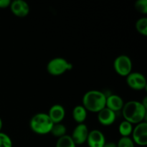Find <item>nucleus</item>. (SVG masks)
<instances>
[{
  "label": "nucleus",
  "mask_w": 147,
  "mask_h": 147,
  "mask_svg": "<svg viewBox=\"0 0 147 147\" xmlns=\"http://www.w3.org/2000/svg\"><path fill=\"white\" fill-rule=\"evenodd\" d=\"M124 120L131 124H138L146 121L147 109L137 100H130L124 103L121 110Z\"/></svg>",
  "instance_id": "f257e3e1"
},
{
  "label": "nucleus",
  "mask_w": 147,
  "mask_h": 147,
  "mask_svg": "<svg viewBox=\"0 0 147 147\" xmlns=\"http://www.w3.org/2000/svg\"><path fill=\"white\" fill-rule=\"evenodd\" d=\"M106 95L97 90H91L86 92L82 99V106L87 111L98 113L106 107Z\"/></svg>",
  "instance_id": "f03ea898"
},
{
  "label": "nucleus",
  "mask_w": 147,
  "mask_h": 147,
  "mask_svg": "<svg viewBox=\"0 0 147 147\" xmlns=\"http://www.w3.org/2000/svg\"><path fill=\"white\" fill-rule=\"evenodd\" d=\"M53 124L47 113H38L30 119V127L34 133L39 135H45L50 133Z\"/></svg>",
  "instance_id": "7ed1b4c3"
},
{
  "label": "nucleus",
  "mask_w": 147,
  "mask_h": 147,
  "mask_svg": "<svg viewBox=\"0 0 147 147\" xmlns=\"http://www.w3.org/2000/svg\"><path fill=\"white\" fill-rule=\"evenodd\" d=\"M73 69V65L63 57H55L48 62L47 70L53 76H59Z\"/></svg>",
  "instance_id": "20e7f679"
},
{
  "label": "nucleus",
  "mask_w": 147,
  "mask_h": 147,
  "mask_svg": "<svg viewBox=\"0 0 147 147\" xmlns=\"http://www.w3.org/2000/svg\"><path fill=\"white\" fill-rule=\"evenodd\" d=\"M132 61L129 56L126 55H121L118 56L113 62V67L119 76L126 77L132 70Z\"/></svg>",
  "instance_id": "39448f33"
},
{
  "label": "nucleus",
  "mask_w": 147,
  "mask_h": 147,
  "mask_svg": "<svg viewBox=\"0 0 147 147\" xmlns=\"http://www.w3.org/2000/svg\"><path fill=\"white\" fill-rule=\"evenodd\" d=\"M131 139L134 143L141 146L147 145V123L142 122L136 124L133 129L131 134Z\"/></svg>",
  "instance_id": "423d86ee"
},
{
  "label": "nucleus",
  "mask_w": 147,
  "mask_h": 147,
  "mask_svg": "<svg viewBox=\"0 0 147 147\" xmlns=\"http://www.w3.org/2000/svg\"><path fill=\"white\" fill-rule=\"evenodd\" d=\"M126 83L130 88L135 90H142L147 86L146 79L142 73L134 72L126 76Z\"/></svg>",
  "instance_id": "0eeeda50"
},
{
  "label": "nucleus",
  "mask_w": 147,
  "mask_h": 147,
  "mask_svg": "<svg viewBox=\"0 0 147 147\" xmlns=\"http://www.w3.org/2000/svg\"><path fill=\"white\" fill-rule=\"evenodd\" d=\"M89 130L87 126L85 123H80L75 127L70 136L76 145H82L86 142Z\"/></svg>",
  "instance_id": "6e6552de"
},
{
  "label": "nucleus",
  "mask_w": 147,
  "mask_h": 147,
  "mask_svg": "<svg viewBox=\"0 0 147 147\" xmlns=\"http://www.w3.org/2000/svg\"><path fill=\"white\" fill-rule=\"evenodd\" d=\"M10 9L14 15L18 17H25L30 13V6L24 0H14L11 1Z\"/></svg>",
  "instance_id": "1a4fd4ad"
},
{
  "label": "nucleus",
  "mask_w": 147,
  "mask_h": 147,
  "mask_svg": "<svg viewBox=\"0 0 147 147\" xmlns=\"http://www.w3.org/2000/svg\"><path fill=\"white\" fill-rule=\"evenodd\" d=\"M106 142V138L103 132L97 129L89 131L86 140L88 147H103Z\"/></svg>",
  "instance_id": "9d476101"
},
{
  "label": "nucleus",
  "mask_w": 147,
  "mask_h": 147,
  "mask_svg": "<svg viewBox=\"0 0 147 147\" xmlns=\"http://www.w3.org/2000/svg\"><path fill=\"white\" fill-rule=\"evenodd\" d=\"M97 116L98 121L103 126H111L115 122L116 119V113L108 108L105 107L98 112Z\"/></svg>",
  "instance_id": "9b49d317"
},
{
  "label": "nucleus",
  "mask_w": 147,
  "mask_h": 147,
  "mask_svg": "<svg viewBox=\"0 0 147 147\" xmlns=\"http://www.w3.org/2000/svg\"><path fill=\"white\" fill-rule=\"evenodd\" d=\"M124 105L123 99L121 96L116 94H112L109 96H106V107L111 110L112 111L116 112L121 111Z\"/></svg>",
  "instance_id": "f8f14e48"
},
{
  "label": "nucleus",
  "mask_w": 147,
  "mask_h": 147,
  "mask_svg": "<svg viewBox=\"0 0 147 147\" xmlns=\"http://www.w3.org/2000/svg\"><path fill=\"white\" fill-rule=\"evenodd\" d=\"M47 115L53 123H61L65 116V111L64 107L60 104H55L49 110Z\"/></svg>",
  "instance_id": "ddd939ff"
},
{
  "label": "nucleus",
  "mask_w": 147,
  "mask_h": 147,
  "mask_svg": "<svg viewBox=\"0 0 147 147\" xmlns=\"http://www.w3.org/2000/svg\"><path fill=\"white\" fill-rule=\"evenodd\" d=\"M72 116L78 124L84 123V121L87 118V111L82 105L76 106L72 112Z\"/></svg>",
  "instance_id": "4468645a"
},
{
  "label": "nucleus",
  "mask_w": 147,
  "mask_h": 147,
  "mask_svg": "<svg viewBox=\"0 0 147 147\" xmlns=\"http://www.w3.org/2000/svg\"><path fill=\"white\" fill-rule=\"evenodd\" d=\"M133 124L126 121H123L119 126V132L121 137H130L133 131Z\"/></svg>",
  "instance_id": "2eb2a0df"
},
{
  "label": "nucleus",
  "mask_w": 147,
  "mask_h": 147,
  "mask_svg": "<svg viewBox=\"0 0 147 147\" xmlns=\"http://www.w3.org/2000/svg\"><path fill=\"white\" fill-rule=\"evenodd\" d=\"M66 132H67V129H66L65 126L62 123H54L51 131H50V134H52L53 136H55L58 139L66 135Z\"/></svg>",
  "instance_id": "dca6fc26"
},
{
  "label": "nucleus",
  "mask_w": 147,
  "mask_h": 147,
  "mask_svg": "<svg viewBox=\"0 0 147 147\" xmlns=\"http://www.w3.org/2000/svg\"><path fill=\"white\" fill-rule=\"evenodd\" d=\"M77 145L74 143L70 135H65L59 138L56 142L55 147H76Z\"/></svg>",
  "instance_id": "f3484780"
},
{
  "label": "nucleus",
  "mask_w": 147,
  "mask_h": 147,
  "mask_svg": "<svg viewBox=\"0 0 147 147\" xmlns=\"http://www.w3.org/2000/svg\"><path fill=\"white\" fill-rule=\"evenodd\" d=\"M136 30L143 36L147 35V18L142 17L139 19L136 22Z\"/></svg>",
  "instance_id": "a211bd4d"
},
{
  "label": "nucleus",
  "mask_w": 147,
  "mask_h": 147,
  "mask_svg": "<svg viewBox=\"0 0 147 147\" xmlns=\"http://www.w3.org/2000/svg\"><path fill=\"white\" fill-rule=\"evenodd\" d=\"M117 147H135V144L131 137H121L120 138L116 143Z\"/></svg>",
  "instance_id": "6ab92c4d"
},
{
  "label": "nucleus",
  "mask_w": 147,
  "mask_h": 147,
  "mask_svg": "<svg viewBox=\"0 0 147 147\" xmlns=\"http://www.w3.org/2000/svg\"><path fill=\"white\" fill-rule=\"evenodd\" d=\"M134 7L139 13L147 14V0H138L135 2Z\"/></svg>",
  "instance_id": "aec40b11"
},
{
  "label": "nucleus",
  "mask_w": 147,
  "mask_h": 147,
  "mask_svg": "<svg viewBox=\"0 0 147 147\" xmlns=\"http://www.w3.org/2000/svg\"><path fill=\"white\" fill-rule=\"evenodd\" d=\"M0 147H12L11 138L3 132H0Z\"/></svg>",
  "instance_id": "412c9836"
},
{
  "label": "nucleus",
  "mask_w": 147,
  "mask_h": 147,
  "mask_svg": "<svg viewBox=\"0 0 147 147\" xmlns=\"http://www.w3.org/2000/svg\"><path fill=\"white\" fill-rule=\"evenodd\" d=\"M11 1L10 0H0V9H6L9 7Z\"/></svg>",
  "instance_id": "4be33fe9"
},
{
  "label": "nucleus",
  "mask_w": 147,
  "mask_h": 147,
  "mask_svg": "<svg viewBox=\"0 0 147 147\" xmlns=\"http://www.w3.org/2000/svg\"><path fill=\"white\" fill-rule=\"evenodd\" d=\"M103 147H117V146H116V143H114V142H106Z\"/></svg>",
  "instance_id": "5701e85b"
},
{
  "label": "nucleus",
  "mask_w": 147,
  "mask_h": 147,
  "mask_svg": "<svg viewBox=\"0 0 147 147\" xmlns=\"http://www.w3.org/2000/svg\"><path fill=\"white\" fill-rule=\"evenodd\" d=\"M141 103H142V104L143 105L145 109H147V97L144 98V100H142Z\"/></svg>",
  "instance_id": "b1692460"
},
{
  "label": "nucleus",
  "mask_w": 147,
  "mask_h": 147,
  "mask_svg": "<svg viewBox=\"0 0 147 147\" xmlns=\"http://www.w3.org/2000/svg\"><path fill=\"white\" fill-rule=\"evenodd\" d=\"M2 126H3V122H2V120H1V119L0 118V132H1V129H2Z\"/></svg>",
  "instance_id": "393cba45"
}]
</instances>
